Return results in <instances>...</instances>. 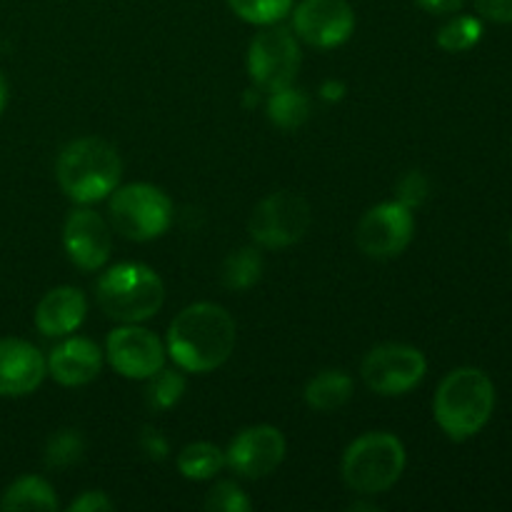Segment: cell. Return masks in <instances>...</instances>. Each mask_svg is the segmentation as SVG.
<instances>
[{"label": "cell", "mask_w": 512, "mask_h": 512, "mask_svg": "<svg viewBox=\"0 0 512 512\" xmlns=\"http://www.w3.org/2000/svg\"><path fill=\"white\" fill-rule=\"evenodd\" d=\"M235 348V320L223 305L195 303L180 310L168 330V353L180 370L210 373Z\"/></svg>", "instance_id": "obj_1"}, {"label": "cell", "mask_w": 512, "mask_h": 512, "mask_svg": "<svg viewBox=\"0 0 512 512\" xmlns=\"http://www.w3.org/2000/svg\"><path fill=\"white\" fill-rule=\"evenodd\" d=\"M310 118V98L303 90L280 88L273 90L268 98V120L280 130H295Z\"/></svg>", "instance_id": "obj_20"}, {"label": "cell", "mask_w": 512, "mask_h": 512, "mask_svg": "<svg viewBox=\"0 0 512 512\" xmlns=\"http://www.w3.org/2000/svg\"><path fill=\"white\" fill-rule=\"evenodd\" d=\"M405 470V448L390 433H365L343 455V480L360 495H378L393 488Z\"/></svg>", "instance_id": "obj_5"}, {"label": "cell", "mask_w": 512, "mask_h": 512, "mask_svg": "<svg viewBox=\"0 0 512 512\" xmlns=\"http://www.w3.org/2000/svg\"><path fill=\"white\" fill-rule=\"evenodd\" d=\"M48 365L28 340H0V398H23L43 383Z\"/></svg>", "instance_id": "obj_15"}, {"label": "cell", "mask_w": 512, "mask_h": 512, "mask_svg": "<svg viewBox=\"0 0 512 512\" xmlns=\"http://www.w3.org/2000/svg\"><path fill=\"white\" fill-rule=\"evenodd\" d=\"M353 398V378L345 370H323L305 385V403L318 413H333Z\"/></svg>", "instance_id": "obj_18"}, {"label": "cell", "mask_w": 512, "mask_h": 512, "mask_svg": "<svg viewBox=\"0 0 512 512\" xmlns=\"http://www.w3.org/2000/svg\"><path fill=\"white\" fill-rule=\"evenodd\" d=\"M45 365L55 383L65 385V388H80L98 378L100 368H103V353L93 340L68 338L50 350Z\"/></svg>", "instance_id": "obj_16"}, {"label": "cell", "mask_w": 512, "mask_h": 512, "mask_svg": "<svg viewBox=\"0 0 512 512\" xmlns=\"http://www.w3.org/2000/svg\"><path fill=\"white\" fill-rule=\"evenodd\" d=\"M428 360L418 348L405 343H385L370 350L363 360V380L373 393L395 398L420 385Z\"/></svg>", "instance_id": "obj_9"}, {"label": "cell", "mask_w": 512, "mask_h": 512, "mask_svg": "<svg viewBox=\"0 0 512 512\" xmlns=\"http://www.w3.org/2000/svg\"><path fill=\"white\" fill-rule=\"evenodd\" d=\"M510 245H512V230H510Z\"/></svg>", "instance_id": "obj_35"}, {"label": "cell", "mask_w": 512, "mask_h": 512, "mask_svg": "<svg viewBox=\"0 0 512 512\" xmlns=\"http://www.w3.org/2000/svg\"><path fill=\"white\" fill-rule=\"evenodd\" d=\"M120 173L123 163L118 150L103 138L73 140L65 145L55 165L63 193L80 205L108 198L118 188Z\"/></svg>", "instance_id": "obj_3"}, {"label": "cell", "mask_w": 512, "mask_h": 512, "mask_svg": "<svg viewBox=\"0 0 512 512\" xmlns=\"http://www.w3.org/2000/svg\"><path fill=\"white\" fill-rule=\"evenodd\" d=\"M113 510V500L100 490H88L78 500L70 503V512H108Z\"/></svg>", "instance_id": "obj_31"}, {"label": "cell", "mask_w": 512, "mask_h": 512, "mask_svg": "<svg viewBox=\"0 0 512 512\" xmlns=\"http://www.w3.org/2000/svg\"><path fill=\"white\" fill-rule=\"evenodd\" d=\"M138 445H140V450L145 453V458L155 460V463H163L170 453L168 438H165V435L155 428H145L143 433H140Z\"/></svg>", "instance_id": "obj_29"}, {"label": "cell", "mask_w": 512, "mask_h": 512, "mask_svg": "<svg viewBox=\"0 0 512 512\" xmlns=\"http://www.w3.org/2000/svg\"><path fill=\"white\" fill-rule=\"evenodd\" d=\"M478 13L493 23H512V0H473Z\"/></svg>", "instance_id": "obj_30"}, {"label": "cell", "mask_w": 512, "mask_h": 512, "mask_svg": "<svg viewBox=\"0 0 512 512\" xmlns=\"http://www.w3.org/2000/svg\"><path fill=\"white\" fill-rule=\"evenodd\" d=\"M5 105H8V80L0 73V113L5 110Z\"/></svg>", "instance_id": "obj_34"}, {"label": "cell", "mask_w": 512, "mask_h": 512, "mask_svg": "<svg viewBox=\"0 0 512 512\" xmlns=\"http://www.w3.org/2000/svg\"><path fill=\"white\" fill-rule=\"evenodd\" d=\"M223 285L230 290H248L263 278V255L255 248H240L225 258L223 263Z\"/></svg>", "instance_id": "obj_22"}, {"label": "cell", "mask_w": 512, "mask_h": 512, "mask_svg": "<svg viewBox=\"0 0 512 512\" xmlns=\"http://www.w3.org/2000/svg\"><path fill=\"white\" fill-rule=\"evenodd\" d=\"M225 453L213 443H190L180 450L178 470L183 478L195 480H213L220 470L225 468Z\"/></svg>", "instance_id": "obj_21"}, {"label": "cell", "mask_w": 512, "mask_h": 512, "mask_svg": "<svg viewBox=\"0 0 512 512\" xmlns=\"http://www.w3.org/2000/svg\"><path fill=\"white\" fill-rule=\"evenodd\" d=\"M63 245L68 258L83 270H100L110 260L113 235L95 210L78 208L63 225Z\"/></svg>", "instance_id": "obj_14"}, {"label": "cell", "mask_w": 512, "mask_h": 512, "mask_svg": "<svg viewBox=\"0 0 512 512\" xmlns=\"http://www.w3.org/2000/svg\"><path fill=\"white\" fill-rule=\"evenodd\" d=\"M85 313H88L85 295L78 288L60 285L40 298L35 308V328L45 338H65L83 325Z\"/></svg>", "instance_id": "obj_17"}, {"label": "cell", "mask_w": 512, "mask_h": 512, "mask_svg": "<svg viewBox=\"0 0 512 512\" xmlns=\"http://www.w3.org/2000/svg\"><path fill=\"white\" fill-rule=\"evenodd\" d=\"M85 455V440L78 430L65 428L50 435L48 445H45V465L48 468H70V465L80 463Z\"/></svg>", "instance_id": "obj_24"}, {"label": "cell", "mask_w": 512, "mask_h": 512, "mask_svg": "<svg viewBox=\"0 0 512 512\" xmlns=\"http://www.w3.org/2000/svg\"><path fill=\"white\" fill-rule=\"evenodd\" d=\"M235 15L253 25H273L293 10V0H228Z\"/></svg>", "instance_id": "obj_26"}, {"label": "cell", "mask_w": 512, "mask_h": 512, "mask_svg": "<svg viewBox=\"0 0 512 512\" xmlns=\"http://www.w3.org/2000/svg\"><path fill=\"white\" fill-rule=\"evenodd\" d=\"M423 10L435 15H445V13H458L460 8L465 5V0H415Z\"/></svg>", "instance_id": "obj_32"}, {"label": "cell", "mask_w": 512, "mask_h": 512, "mask_svg": "<svg viewBox=\"0 0 512 512\" xmlns=\"http://www.w3.org/2000/svg\"><path fill=\"white\" fill-rule=\"evenodd\" d=\"M185 393V378L175 370L160 368L158 373L148 378V390H145V398L153 410H170L173 405L180 403Z\"/></svg>", "instance_id": "obj_25"}, {"label": "cell", "mask_w": 512, "mask_h": 512, "mask_svg": "<svg viewBox=\"0 0 512 512\" xmlns=\"http://www.w3.org/2000/svg\"><path fill=\"white\" fill-rule=\"evenodd\" d=\"M105 355L115 373L128 380H148L165 365V348L158 335L138 328V323H125L123 328L113 330L108 335Z\"/></svg>", "instance_id": "obj_12"}, {"label": "cell", "mask_w": 512, "mask_h": 512, "mask_svg": "<svg viewBox=\"0 0 512 512\" xmlns=\"http://www.w3.org/2000/svg\"><path fill=\"white\" fill-rule=\"evenodd\" d=\"M345 93H348V88H345L343 80H325V83L320 85V98H323L325 103H338V100L345 98Z\"/></svg>", "instance_id": "obj_33"}, {"label": "cell", "mask_w": 512, "mask_h": 512, "mask_svg": "<svg viewBox=\"0 0 512 512\" xmlns=\"http://www.w3.org/2000/svg\"><path fill=\"white\" fill-rule=\"evenodd\" d=\"M285 458V438L273 425H253L230 440L225 463L250 480L268 478Z\"/></svg>", "instance_id": "obj_13"}, {"label": "cell", "mask_w": 512, "mask_h": 512, "mask_svg": "<svg viewBox=\"0 0 512 512\" xmlns=\"http://www.w3.org/2000/svg\"><path fill=\"white\" fill-rule=\"evenodd\" d=\"M0 508L8 512L58 510V498L48 480L38 478V475H23L5 488Z\"/></svg>", "instance_id": "obj_19"}, {"label": "cell", "mask_w": 512, "mask_h": 512, "mask_svg": "<svg viewBox=\"0 0 512 512\" xmlns=\"http://www.w3.org/2000/svg\"><path fill=\"white\" fill-rule=\"evenodd\" d=\"M205 508L218 512H248L253 508L248 493L233 480H220L205 495Z\"/></svg>", "instance_id": "obj_27"}, {"label": "cell", "mask_w": 512, "mask_h": 512, "mask_svg": "<svg viewBox=\"0 0 512 512\" xmlns=\"http://www.w3.org/2000/svg\"><path fill=\"white\" fill-rule=\"evenodd\" d=\"M415 235L413 210L400 205L398 200L380 203L370 208L360 218L358 230H355V243L368 258L390 260L398 258Z\"/></svg>", "instance_id": "obj_10"}, {"label": "cell", "mask_w": 512, "mask_h": 512, "mask_svg": "<svg viewBox=\"0 0 512 512\" xmlns=\"http://www.w3.org/2000/svg\"><path fill=\"white\" fill-rule=\"evenodd\" d=\"M95 298L108 318L118 323H143L163 308L165 288L148 265L120 263L100 275Z\"/></svg>", "instance_id": "obj_4"}, {"label": "cell", "mask_w": 512, "mask_h": 512, "mask_svg": "<svg viewBox=\"0 0 512 512\" xmlns=\"http://www.w3.org/2000/svg\"><path fill=\"white\" fill-rule=\"evenodd\" d=\"M310 220L313 215H310V205L303 195L293 193V190H278L255 205L248 230L255 243L278 250L303 240L310 228Z\"/></svg>", "instance_id": "obj_7"}, {"label": "cell", "mask_w": 512, "mask_h": 512, "mask_svg": "<svg viewBox=\"0 0 512 512\" xmlns=\"http://www.w3.org/2000/svg\"><path fill=\"white\" fill-rule=\"evenodd\" d=\"M300 68L298 35L280 25H268L250 40L248 73L253 83L265 93L293 85Z\"/></svg>", "instance_id": "obj_8"}, {"label": "cell", "mask_w": 512, "mask_h": 512, "mask_svg": "<svg viewBox=\"0 0 512 512\" xmlns=\"http://www.w3.org/2000/svg\"><path fill=\"white\" fill-rule=\"evenodd\" d=\"M110 220L123 238L145 243L155 240L173 223V203L150 183H130L113 190Z\"/></svg>", "instance_id": "obj_6"}, {"label": "cell", "mask_w": 512, "mask_h": 512, "mask_svg": "<svg viewBox=\"0 0 512 512\" xmlns=\"http://www.w3.org/2000/svg\"><path fill=\"white\" fill-rule=\"evenodd\" d=\"M293 30L313 48H338L353 35L355 13L348 0H300L293 10Z\"/></svg>", "instance_id": "obj_11"}, {"label": "cell", "mask_w": 512, "mask_h": 512, "mask_svg": "<svg viewBox=\"0 0 512 512\" xmlns=\"http://www.w3.org/2000/svg\"><path fill=\"white\" fill-rule=\"evenodd\" d=\"M395 193H398V198L395 200H398L400 205L415 210L428 200L430 183L420 170H408V173L398 180V185H395Z\"/></svg>", "instance_id": "obj_28"}, {"label": "cell", "mask_w": 512, "mask_h": 512, "mask_svg": "<svg viewBox=\"0 0 512 512\" xmlns=\"http://www.w3.org/2000/svg\"><path fill=\"white\" fill-rule=\"evenodd\" d=\"M435 420L455 443L473 438L495 410V385L480 368H458L445 375L435 393Z\"/></svg>", "instance_id": "obj_2"}, {"label": "cell", "mask_w": 512, "mask_h": 512, "mask_svg": "<svg viewBox=\"0 0 512 512\" xmlns=\"http://www.w3.org/2000/svg\"><path fill=\"white\" fill-rule=\"evenodd\" d=\"M483 38V23L475 15H458L438 30V45L445 53H465Z\"/></svg>", "instance_id": "obj_23"}]
</instances>
